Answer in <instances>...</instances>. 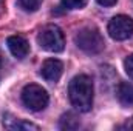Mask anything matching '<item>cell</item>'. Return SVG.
Returning a JSON list of instances; mask_svg holds the SVG:
<instances>
[{"label":"cell","instance_id":"1","mask_svg":"<svg viewBox=\"0 0 133 131\" xmlns=\"http://www.w3.org/2000/svg\"><path fill=\"white\" fill-rule=\"evenodd\" d=\"M68 96L76 110L82 113L90 111L93 105V80L85 74L73 77L68 85Z\"/></svg>","mask_w":133,"mask_h":131},{"label":"cell","instance_id":"2","mask_svg":"<svg viewBox=\"0 0 133 131\" xmlns=\"http://www.w3.org/2000/svg\"><path fill=\"white\" fill-rule=\"evenodd\" d=\"M74 42L77 45L79 49H82L87 54H98L104 49L105 43H104V37L101 35L99 30L87 26L82 28L79 33L76 34Z\"/></svg>","mask_w":133,"mask_h":131},{"label":"cell","instance_id":"3","mask_svg":"<svg viewBox=\"0 0 133 131\" xmlns=\"http://www.w3.org/2000/svg\"><path fill=\"white\" fill-rule=\"evenodd\" d=\"M37 43L42 49L50 53H61L65 46V37L57 25H46L40 30L37 35Z\"/></svg>","mask_w":133,"mask_h":131},{"label":"cell","instance_id":"4","mask_svg":"<svg viewBox=\"0 0 133 131\" xmlns=\"http://www.w3.org/2000/svg\"><path fill=\"white\" fill-rule=\"evenodd\" d=\"M48 100L50 97H48L46 90L42 88L40 85L30 83L22 91V102L31 111H42L48 105Z\"/></svg>","mask_w":133,"mask_h":131},{"label":"cell","instance_id":"5","mask_svg":"<svg viewBox=\"0 0 133 131\" xmlns=\"http://www.w3.org/2000/svg\"><path fill=\"white\" fill-rule=\"evenodd\" d=\"M108 34L111 39L115 40H127L129 37H132L133 34V19L129 16L119 14L115 16L110 22H108Z\"/></svg>","mask_w":133,"mask_h":131},{"label":"cell","instance_id":"6","mask_svg":"<svg viewBox=\"0 0 133 131\" xmlns=\"http://www.w3.org/2000/svg\"><path fill=\"white\" fill-rule=\"evenodd\" d=\"M62 72H64V63L61 60H57V59H48V60H45L42 68H40L42 77L46 82H51V83H56L62 77Z\"/></svg>","mask_w":133,"mask_h":131},{"label":"cell","instance_id":"7","mask_svg":"<svg viewBox=\"0 0 133 131\" xmlns=\"http://www.w3.org/2000/svg\"><path fill=\"white\" fill-rule=\"evenodd\" d=\"M8 48L11 51V54L16 59H25L30 53V45L26 42V39H23L22 35H11L8 37Z\"/></svg>","mask_w":133,"mask_h":131},{"label":"cell","instance_id":"8","mask_svg":"<svg viewBox=\"0 0 133 131\" xmlns=\"http://www.w3.org/2000/svg\"><path fill=\"white\" fill-rule=\"evenodd\" d=\"M3 127L8 128V130H28V131L39 130L37 125H34L31 122H25L22 119H17V117H12L11 114H5L3 116Z\"/></svg>","mask_w":133,"mask_h":131},{"label":"cell","instance_id":"9","mask_svg":"<svg viewBox=\"0 0 133 131\" xmlns=\"http://www.w3.org/2000/svg\"><path fill=\"white\" fill-rule=\"evenodd\" d=\"M118 100L122 106H133V83L122 82L116 90Z\"/></svg>","mask_w":133,"mask_h":131},{"label":"cell","instance_id":"10","mask_svg":"<svg viewBox=\"0 0 133 131\" xmlns=\"http://www.w3.org/2000/svg\"><path fill=\"white\" fill-rule=\"evenodd\" d=\"M79 127V120L73 114H66L61 119V128L62 130H74Z\"/></svg>","mask_w":133,"mask_h":131},{"label":"cell","instance_id":"11","mask_svg":"<svg viewBox=\"0 0 133 131\" xmlns=\"http://www.w3.org/2000/svg\"><path fill=\"white\" fill-rule=\"evenodd\" d=\"M42 0H19V5L25 9V11H30V12H34L39 9Z\"/></svg>","mask_w":133,"mask_h":131},{"label":"cell","instance_id":"12","mask_svg":"<svg viewBox=\"0 0 133 131\" xmlns=\"http://www.w3.org/2000/svg\"><path fill=\"white\" fill-rule=\"evenodd\" d=\"M62 5L66 9H81L87 5V0H62Z\"/></svg>","mask_w":133,"mask_h":131},{"label":"cell","instance_id":"13","mask_svg":"<svg viewBox=\"0 0 133 131\" xmlns=\"http://www.w3.org/2000/svg\"><path fill=\"white\" fill-rule=\"evenodd\" d=\"M124 68H125V72L133 79V54L125 59V62H124Z\"/></svg>","mask_w":133,"mask_h":131},{"label":"cell","instance_id":"14","mask_svg":"<svg viewBox=\"0 0 133 131\" xmlns=\"http://www.w3.org/2000/svg\"><path fill=\"white\" fill-rule=\"evenodd\" d=\"M96 2L102 6H113V5H116L118 0H96Z\"/></svg>","mask_w":133,"mask_h":131},{"label":"cell","instance_id":"15","mask_svg":"<svg viewBox=\"0 0 133 131\" xmlns=\"http://www.w3.org/2000/svg\"><path fill=\"white\" fill-rule=\"evenodd\" d=\"M119 128H124V130H133V117H130L122 127H119Z\"/></svg>","mask_w":133,"mask_h":131},{"label":"cell","instance_id":"16","mask_svg":"<svg viewBox=\"0 0 133 131\" xmlns=\"http://www.w3.org/2000/svg\"><path fill=\"white\" fill-rule=\"evenodd\" d=\"M2 54H0V79H2Z\"/></svg>","mask_w":133,"mask_h":131}]
</instances>
